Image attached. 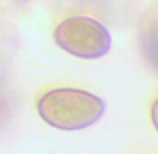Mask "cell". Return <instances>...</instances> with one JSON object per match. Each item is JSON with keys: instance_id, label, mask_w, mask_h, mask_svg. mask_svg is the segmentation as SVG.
I'll use <instances>...</instances> for the list:
<instances>
[{"instance_id": "277c9868", "label": "cell", "mask_w": 158, "mask_h": 154, "mask_svg": "<svg viewBox=\"0 0 158 154\" xmlns=\"http://www.w3.org/2000/svg\"><path fill=\"white\" fill-rule=\"evenodd\" d=\"M150 116H152V122H154V126H156V130H158V100H154V102H152Z\"/></svg>"}, {"instance_id": "7a4b0ae2", "label": "cell", "mask_w": 158, "mask_h": 154, "mask_svg": "<svg viewBox=\"0 0 158 154\" xmlns=\"http://www.w3.org/2000/svg\"><path fill=\"white\" fill-rule=\"evenodd\" d=\"M54 40L64 52L78 58H100L110 50V32L98 20L72 16L62 20L54 30Z\"/></svg>"}, {"instance_id": "3957f363", "label": "cell", "mask_w": 158, "mask_h": 154, "mask_svg": "<svg viewBox=\"0 0 158 154\" xmlns=\"http://www.w3.org/2000/svg\"><path fill=\"white\" fill-rule=\"evenodd\" d=\"M140 50L144 60L154 72H158V22L148 26L140 36Z\"/></svg>"}, {"instance_id": "6da1fadb", "label": "cell", "mask_w": 158, "mask_h": 154, "mask_svg": "<svg viewBox=\"0 0 158 154\" xmlns=\"http://www.w3.org/2000/svg\"><path fill=\"white\" fill-rule=\"evenodd\" d=\"M104 112V100L76 88H56L40 96L38 114L60 130H80L94 124Z\"/></svg>"}]
</instances>
